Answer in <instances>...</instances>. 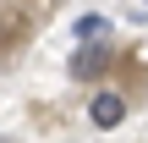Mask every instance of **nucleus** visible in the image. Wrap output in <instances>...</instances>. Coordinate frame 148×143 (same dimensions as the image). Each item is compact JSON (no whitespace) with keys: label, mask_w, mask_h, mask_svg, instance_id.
<instances>
[{"label":"nucleus","mask_w":148,"mask_h":143,"mask_svg":"<svg viewBox=\"0 0 148 143\" xmlns=\"http://www.w3.org/2000/svg\"><path fill=\"white\" fill-rule=\"evenodd\" d=\"M88 121H93L99 132L121 127V121H126V94H115V88H99V94H93V105H88Z\"/></svg>","instance_id":"f257e3e1"},{"label":"nucleus","mask_w":148,"mask_h":143,"mask_svg":"<svg viewBox=\"0 0 148 143\" xmlns=\"http://www.w3.org/2000/svg\"><path fill=\"white\" fill-rule=\"evenodd\" d=\"M104 72H110V44H82V50L71 55V77L93 83V77H104Z\"/></svg>","instance_id":"f03ea898"},{"label":"nucleus","mask_w":148,"mask_h":143,"mask_svg":"<svg viewBox=\"0 0 148 143\" xmlns=\"http://www.w3.org/2000/svg\"><path fill=\"white\" fill-rule=\"evenodd\" d=\"M104 33H110V22H104V17H93V11H88V17H77V39H82V44H88V39H104Z\"/></svg>","instance_id":"7ed1b4c3"},{"label":"nucleus","mask_w":148,"mask_h":143,"mask_svg":"<svg viewBox=\"0 0 148 143\" xmlns=\"http://www.w3.org/2000/svg\"><path fill=\"white\" fill-rule=\"evenodd\" d=\"M11 39H22V17L0 11V44H11Z\"/></svg>","instance_id":"20e7f679"}]
</instances>
